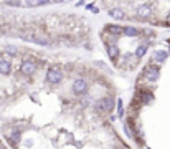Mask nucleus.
Returning a JSON list of instances; mask_svg holds the SVG:
<instances>
[{
    "label": "nucleus",
    "mask_w": 170,
    "mask_h": 149,
    "mask_svg": "<svg viewBox=\"0 0 170 149\" xmlns=\"http://www.w3.org/2000/svg\"><path fill=\"white\" fill-rule=\"evenodd\" d=\"M108 15L111 17V18H114V20H124L126 18V12L122 8H109L108 10Z\"/></svg>",
    "instance_id": "1a4fd4ad"
},
{
    "label": "nucleus",
    "mask_w": 170,
    "mask_h": 149,
    "mask_svg": "<svg viewBox=\"0 0 170 149\" xmlns=\"http://www.w3.org/2000/svg\"><path fill=\"white\" fill-rule=\"evenodd\" d=\"M160 76V70H159V66H155V65H147L144 68V78L147 80L149 83H154L157 81Z\"/></svg>",
    "instance_id": "20e7f679"
},
{
    "label": "nucleus",
    "mask_w": 170,
    "mask_h": 149,
    "mask_svg": "<svg viewBox=\"0 0 170 149\" xmlns=\"http://www.w3.org/2000/svg\"><path fill=\"white\" fill-rule=\"evenodd\" d=\"M63 2H68V0H55V3H63Z\"/></svg>",
    "instance_id": "4be33fe9"
},
{
    "label": "nucleus",
    "mask_w": 170,
    "mask_h": 149,
    "mask_svg": "<svg viewBox=\"0 0 170 149\" xmlns=\"http://www.w3.org/2000/svg\"><path fill=\"white\" fill-rule=\"evenodd\" d=\"M124 35L126 37H137L139 35V30L136 27H124Z\"/></svg>",
    "instance_id": "4468645a"
},
{
    "label": "nucleus",
    "mask_w": 170,
    "mask_h": 149,
    "mask_svg": "<svg viewBox=\"0 0 170 149\" xmlns=\"http://www.w3.org/2000/svg\"><path fill=\"white\" fill-rule=\"evenodd\" d=\"M147 149H149V147H147Z\"/></svg>",
    "instance_id": "393cba45"
},
{
    "label": "nucleus",
    "mask_w": 170,
    "mask_h": 149,
    "mask_svg": "<svg viewBox=\"0 0 170 149\" xmlns=\"http://www.w3.org/2000/svg\"><path fill=\"white\" fill-rule=\"evenodd\" d=\"M104 30H106V33H109V35H114V37L122 35V33H124V28L119 27V25H106V27H104Z\"/></svg>",
    "instance_id": "9d476101"
},
{
    "label": "nucleus",
    "mask_w": 170,
    "mask_h": 149,
    "mask_svg": "<svg viewBox=\"0 0 170 149\" xmlns=\"http://www.w3.org/2000/svg\"><path fill=\"white\" fill-rule=\"evenodd\" d=\"M50 0H37V5H48Z\"/></svg>",
    "instance_id": "aec40b11"
},
{
    "label": "nucleus",
    "mask_w": 170,
    "mask_h": 149,
    "mask_svg": "<svg viewBox=\"0 0 170 149\" xmlns=\"http://www.w3.org/2000/svg\"><path fill=\"white\" fill-rule=\"evenodd\" d=\"M83 5H84V0H79V2L76 3V7H83Z\"/></svg>",
    "instance_id": "412c9836"
},
{
    "label": "nucleus",
    "mask_w": 170,
    "mask_h": 149,
    "mask_svg": "<svg viewBox=\"0 0 170 149\" xmlns=\"http://www.w3.org/2000/svg\"><path fill=\"white\" fill-rule=\"evenodd\" d=\"M3 51H5L7 55H10V56H17V53H18V48L13 47V45H5V47H3Z\"/></svg>",
    "instance_id": "2eb2a0df"
},
{
    "label": "nucleus",
    "mask_w": 170,
    "mask_h": 149,
    "mask_svg": "<svg viewBox=\"0 0 170 149\" xmlns=\"http://www.w3.org/2000/svg\"><path fill=\"white\" fill-rule=\"evenodd\" d=\"M106 51H108L109 58L112 60V61H117V60H119L121 50H119V47H117L116 43H108V45H106Z\"/></svg>",
    "instance_id": "6e6552de"
},
{
    "label": "nucleus",
    "mask_w": 170,
    "mask_h": 149,
    "mask_svg": "<svg viewBox=\"0 0 170 149\" xmlns=\"http://www.w3.org/2000/svg\"><path fill=\"white\" fill-rule=\"evenodd\" d=\"M61 80H63V73L60 68H56V66L48 68V71H46V81L50 85H58V83H61Z\"/></svg>",
    "instance_id": "7ed1b4c3"
},
{
    "label": "nucleus",
    "mask_w": 170,
    "mask_h": 149,
    "mask_svg": "<svg viewBox=\"0 0 170 149\" xmlns=\"http://www.w3.org/2000/svg\"><path fill=\"white\" fill-rule=\"evenodd\" d=\"M165 22H167V23H168V25H170V13H168V15H167V18H165Z\"/></svg>",
    "instance_id": "5701e85b"
},
{
    "label": "nucleus",
    "mask_w": 170,
    "mask_h": 149,
    "mask_svg": "<svg viewBox=\"0 0 170 149\" xmlns=\"http://www.w3.org/2000/svg\"><path fill=\"white\" fill-rule=\"evenodd\" d=\"M22 38L23 40H27V42H32V43H37V45H42V47H50L51 42H50V38L45 35L43 32H40V30H27V32H23L22 33Z\"/></svg>",
    "instance_id": "f257e3e1"
},
{
    "label": "nucleus",
    "mask_w": 170,
    "mask_h": 149,
    "mask_svg": "<svg viewBox=\"0 0 170 149\" xmlns=\"http://www.w3.org/2000/svg\"><path fill=\"white\" fill-rule=\"evenodd\" d=\"M20 139H22V133H20V131H12V134H10L12 144H18Z\"/></svg>",
    "instance_id": "dca6fc26"
},
{
    "label": "nucleus",
    "mask_w": 170,
    "mask_h": 149,
    "mask_svg": "<svg viewBox=\"0 0 170 149\" xmlns=\"http://www.w3.org/2000/svg\"><path fill=\"white\" fill-rule=\"evenodd\" d=\"M168 51H165V50H157L155 53H154V61L155 63H163L167 58H168Z\"/></svg>",
    "instance_id": "9b49d317"
},
{
    "label": "nucleus",
    "mask_w": 170,
    "mask_h": 149,
    "mask_svg": "<svg viewBox=\"0 0 170 149\" xmlns=\"http://www.w3.org/2000/svg\"><path fill=\"white\" fill-rule=\"evenodd\" d=\"M0 149H7V147H3V146H2V147H0Z\"/></svg>",
    "instance_id": "b1692460"
},
{
    "label": "nucleus",
    "mask_w": 170,
    "mask_h": 149,
    "mask_svg": "<svg viewBox=\"0 0 170 149\" xmlns=\"http://www.w3.org/2000/svg\"><path fill=\"white\" fill-rule=\"evenodd\" d=\"M92 106L98 113H111L112 111V100H111V96H106V98L98 100Z\"/></svg>",
    "instance_id": "f03ea898"
},
{
    "label": "nucleus",
    "mask_w": 170,
    "mask_h": 149,
    "mask_svg": "<svg viewBox=\"0 0 170 149\" xmlns=\"http://www.w3.org/2000/svg\"><path fill=\"white\" fill-rule=\"evenodd\" d=\"M136 15L139 18H149L152 15V5L150 3H140L136 8Z\"/></svg>",
    "instance_id": "0eeeda50"
},
{
    "label": "nucleus",
    "mask_w": 170,
    "mask_h": 149,
    "mask_svg": "<svg viewBox=\"0 0 170 149\" xmlns=\"http://www.w3.org/2000/svg\"><path fill=\"white\" fill-rule=\"evenodd\" d=\"M154 101V95L150 93V91H144V95H142V103L144 105H149V103Z\"/></svg>",
    "instance_id": "f3484780"
},
{
    "label": "nucleus",
    "mask_w": 170,
    "mask_h": 149,
    "mask_svg": "<svg viewBox=\"0 0 170 149\" xmlns=\"http://www.w3.org/2000/svg\"><path fill=\"white\" fill-rule=\"evenodd\" d=\"M86 91H88V81H86V80H83V78L74 80V83H73V93L74 95H79V96H84Z\"/></svg>",
    "instance_id": "423d86ee"
},
{
    "label": "nucleus",
    "mask_w": 170,
    "mask_h": 149,
    "mask_svg": "<svg viewBox=\"0 0 170 149\" xmlns=\"http://www.w3.org/2000/svg\"><path fill=\"white\" fill-rule=\"evenodd\" d=\"M117 116H119V118L124 116V105H122V100L121 98L117 100Z\"/></svg>",
    "instance_id": "a211bd4d"
},
{
    "label": "nucleus",
    "mask_w": 170,
    "mask_h": 149,
    "mask_svg": "<svg viewBox=\"0 0 170 149\" xmlns=\"http://www.w3.org/2000/svg\"><path fill=\"white\" fill-rule=\"evenodd\" d=\"M147 50H149V45H139V47L136 48V58H142V56L147 53Z\"/></svg>",
    "instance_id": "ddd939ff"
},
{
    "label": "nucleus",
    "mask_w": 170,
    "mask_h": 149,
    "mask_svg": "<svg viewBox=\"0 0 170 149\" xmlns=\"http://www.w3.org/2000/svg\"><path fill=\"white\" fill-rule=\"evenodd\" d=\"M3 3L8 5V7H22L20 0H3Z\"/></svg>",
    "instance_id": "6ab92c4d"
},
{
    "label": "nucleus",
    "mask_w": 170,
    "mask_h": 149,
    "mask_svg": "<svg viewBox=\"0 0 170 149\" xmlns=\"http://www.w3.org/2000/svg\"><path fill=\"white\" fill-rule=\"evenodd\" d=\"M20 71L25 74V76H33L37 73V63L32 60H23L20 65Z\"/></svg>",
    "instance_id": "39448f33"
},
{
    "label": "nucleus",
    "mask_w": 170,
    "mask_h": 149,
    "mask_svg": "<svg viewBox=\"0 0 170 149\" xmlns=\"http://www.w3.org/2000/svg\"><path fill=\"white\" fill-rule=\"evenodd\" d=\"M12 73V65L8 60H0V74H10Z\"/></svg>",
    "instance_id": "f8f14e48"
}]
</instances>
